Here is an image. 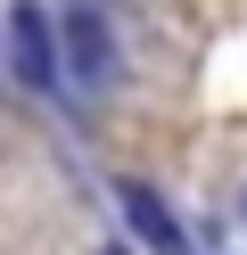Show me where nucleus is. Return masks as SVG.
I'll return each instance as SVG.
<instances>
[{"label": "nucleus", "instance_id": "nucleus-1", "mask_svg": "<svg viewBox=\"0 0 247 255\" xmlns=\"http://www.w3.org/2000/svg\"><path fill=\"white\" fill-rule=\"evenodd\" d=\"M8 74L41 99L66 91V58H58V17L41 0H8Z\"/></svg>", "mask_w": 247, "mask_h": 255}, {"label": "nucleus", "instance_id": "nucleus-2", "mask_svg": "<svg viewBox=\"0 0 247 255\" xmlns=\"http://www.w3.org/2000/svg\"><path fill=\"white\" fill-rule=\"evenodd\" d=\"M58 58H66V83L74 91H107L115 83V41L99 25V8H66L58 17Z\"/></svg>", "mask_w": 247, "mask_h": 255}, {"label": "nucleus", "instance_id": "nucleus-3", "mask_svg": "<svg viewBox=\"0 0 247 255\" xmlns=\"http://www.w3.org/2000/svg\"><path fill=\"white\" fill-rule=\"evenodd\" d=\"M124 222H132V231H140V239H148V247H157V255H190V231H181V222H173V206H165L157 189H140V181H124Z\"/></svg>", "mask_w": 247, "mask_h": 255}, {"label": "nucleus", "instance_id": "nucleus-4", "mask_svg": "<svg viewBox=\"0 0 247 255\" xmlns=\"http://www.w3.org/2000/svg\"><path fill=\"white\" fill-rule=\"evenodd\" d=\"M99 255H132V247H99Z\"/></svg>", "mask_w": 247, "mask_h": 255}]
</instances>
